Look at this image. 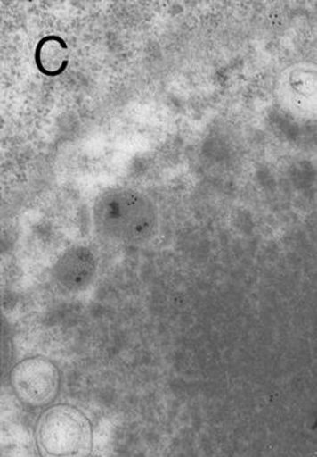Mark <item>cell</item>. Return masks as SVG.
Returning <instances> with one entry per match:
<instances>
[{"label": "cell", "instance_id": "5b68a950", "mask_svg": "<svg viewBox=\"0 0 317 457\" xmlns=\"http://www.w3.org/2000/svg\"><path fill=\"white\" fill-rule=\"evenodd\" d=\"M69 53L62 39L51 36L42 39L36 51V62L43 74L55 76L65 71Z\"/></svg>", "mask_w": 317, "mask_h": 457}, {"label": "cell", "instance_id": "277c9868", "mask_svg": "<svg viewBox=\"0 0 317 457\" xmlns=\"http://www.w3.org/2000/svg\"><path fill=\"white\" fill-rule=\"evenodd\" d=\"M97 258L91 248L72 246L56 261L54 278L62 290L69 294H81L87 290L97 276Z\"/></svg>", "mask_w": 317, "mask_h": 457}, {"label": "cell", "instance_id": "3957f363", "mask_svg": "<svg viewBox=\"0 0 317 457\" xmlns=\"http://www.w3.org/2000/svg\"><path fill=\"white\" fill-rule=\"evenodd\" d=\"M61 370L45 356L20 361L10 372V384L20 402L29 407L52 405L61 392Z\"/></svg>", "mask_w": 317, "mask_h": 457}, {"label": "cell", "instance_id": "6da1fadb", "mask_svg": "<svg viewBox=\"0 0 317 457\" xmlns=\"http://www.w3.org/2000/svg\"><path fill=\"white\" fill-rule=\"evenodd\" d=\"M95 228L111 243L135 246L150 241L158 231V211L147 195L132 188H111L93 208Z\"/></svg>", "mask_w": 317, "mask_h": 457}, {"label": "cell", "instance_id": "7a4b0ae2", "mask_svg": "<svg viewBox=\"0 0 317 457\" xmlns=\"http://www.w3.org/2000/svg\"><path fill=\"white\" fill-rule=\"evenodd\" d=\"M37 442L45 457H87L92 445L91 422L78 407L58 403L39 419Z\"/></svg>", "mask_w": 317, "mask_h": 457}]
</instances>
